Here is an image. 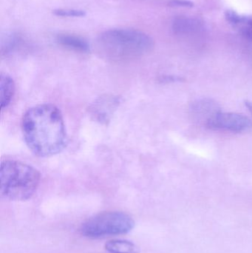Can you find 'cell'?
Segmentation results:
<instances>
[{
	"instance_id": "obj_1",
	"label": "cell",
	"mask_w": 252,
	"mask_h": 253,
	"mask_svg": "<svg viewBox=\"0 0 252 253\" xmlns=\"http://www.w3.org/2000/svg\"><path fill=\"white\" fill-rule=\"evenodd\" d=\"M25 143L38 157H50L67 144L66 128L61 111L55 105L43 104L30 108L22 119Z\"/></svg>"
},
{
	"instance_id": "obj_2",
	"label": "cell",
	"mask_w": 252,
	"mask_h": 253,
	"mask_svg": "<svg viewBox=\"0 0 252 253\" xmlns=\"http://www.w3.org/2000/svg\"><path fill=\"white\" fill-rule=\"evenodd\" d=\"M99 53L112 61H129L152 51L154 41L149 35L134 29H111L102 33L97 40Z\"/></svg>"
},
{
	"instance_id": "obj_3",
	"label": "cell",
	"mask_w": 252,
	"mask_h": 253,
	"mask_svg": "<svg viewBox=\"0 0 252 253\" xmlns=\"http://www.w3.org/2000/svg\"><path fill=\"white\" fill-rule=\"evenodd\" d=\"M40 173L35 168L14 160L1 162L0 193L7 200L23 202L31 199L38 188Z\"/></svg>"
},
{
	"instance_id": "obj_4",
	"label": "cell",
	"mask_w": 252,
	"mask_h": 253,
	"mask_svg": "<svg viewBox=\"0 0 252 253\" xmlns=\"http://www.w3.org/2000/svg\"><path fill=\"white\" fill-rule=\"evenodd\" d=\"M134 227V220L128 214L111 211L102 212L89 218L81 224L80 232L85 237L101 239L127 234Z\"/></svg>"
},
{
	"instance_id": "obj_5",
	"label": "cell",
	"mask_w": 252,
	"mask_h": 253,
	"mask_svg": "<svg viewBox=\"0 0 252 253\" xmlns=\"http://www.w3.org/2000/svg\"><path fill=\"white\" fill-rule=\"evenodd\" d=\"M207 126L219 130L242 132L251 129L252 121L243 114L216 112L207 120Z\"/></svg>"
},
{
	"instance_id": "obj_6",
	"label": "cell",
	"mask_w": 252,
	"mask_h": 253,
	"mask_svg": "<svg viewBox=\"0 0 252 253\" xmlns=\"http://www.w3.org/2000/svg\"><path fill=\"white\" fill-rule=\"evenodd\" d=\"M119 103L120 99L116 96H105L101 97L92 106V115L100 123H106L109 121Z\"/></svg>"
},
{
	"instance_id": "obj_7",
	"label": "cell",
	"mask_w": 252,
	"mask_h": 253,
	"mask_svg": "<svg viewBox=\"0 0 252 253\" xmlns=\"http://www.w3.org/2000/svg\"><path fill=\"white\" fill-rule=\"evenodd\" d=\"M225 16L228 22L237 28L245 38L252 41V16H244L234 10H227Z\"/></svg>"
},
{
	"instance_id": "obj_8",
	"label": "cell",
	"mask_w": 252,
	"mask_h": 253,
	"mask_svg": "<svg viewBox=\"0 0 252 253\" xmlns=\"http://www.w3.org/2000/svg\"><path fill=\"white\" fill-rule=\"evenodd\" d=\"M56 41L67 48L81 53H88L90 50L88 42L78 36L67 34H59L56 37Z\"/></svg>"
},
{
	"instance_id": "obj_9",
	"label": "cell",
	"mask_w": 252,
	"mask_h": 253,
	"mask_svg": "<svg viewBox=\"0 0 252 253\" xmlns=\"http://www.w3.org/2000/svg\"><path fill=\"white\" fill-rule=\"evenodd\" d=\"M15 93V84L13 79L6 74H1L0 77V96L1 109L10 105Z\"/></svg>"
},
{
	"instance_id": "obj_10",
	"label": "cell",
	"mask_w": 252,
	"mask_h": 253,
	"mask_svg": "<svg viewBox=\"0 0 252 253\" xmlns=\"http://www.w3.org/2000/svg\"><path fill=\"white\" fill-rule=\"evenodd\" d=\"M201 23L190 18H178L173 23V30L178 34H188L198 32L201 29Z\"/></svg>"
},
{
	"instance_id": "obj_11",
	"label": "cell",
	"mask_w": 252,
	"mask_h": 253,
	"mask_svg": "<svg viewBox=\"0 0 252 253\" xmlns=\"http://www.w3.org/2000/svg\"><path fill=\"white\" fill-rule=\"evenodd\" d=\"M105 249L110 253H138V247L132 242L122 239H115L108 242L105 245Z\"/></svg>"
},
{
	"instance_id": "obj_12",
	"label": "cell",
	"mask_w": 252,
	"mask_h": 253,
	"mask_svg": "<svg viewBox=\"0 0 252 253\" xmlns=\"http://www.w3.org/2000/svg\"><path fill=\"white\" fill-rule=\"evenodd\" d=\"M53 13L56 16H63V17H82L86 15V12L82 10L76 9H56L53 10Z\"/></svg>"
},
{
	"instance_id": "obj_13",
	"label": "cell",
	"mask_w": 252,
	"mask_h": 253,
	"mask_svg": "<svg viewBox=\"0 0 252 253\" xmlns=\"http://www.w3.org/2000/svg\"><path fill=\"white\" fill-rule=\"evenodd\" d=\"M170 4L176 6H183V7H192L193 3L186 0H172Z\"/></svg>"
},
{
	"instance_id": "obj_14",
	"label": "cell",
	"mask_w": 252,
	"mask_h": 253,
	"mask_svg": "<svg viewBox=\"0 0 252 253\" xmlns=\"http://www.w3.org/2000/svg\"><path fill=\"white\" fill-rule=\"evenodd\" d=\"M245 105L247 106V108H248L250 112L251 113L252 115V101L246 100L245 101Z\"/></svg>"
}]
</instances>
